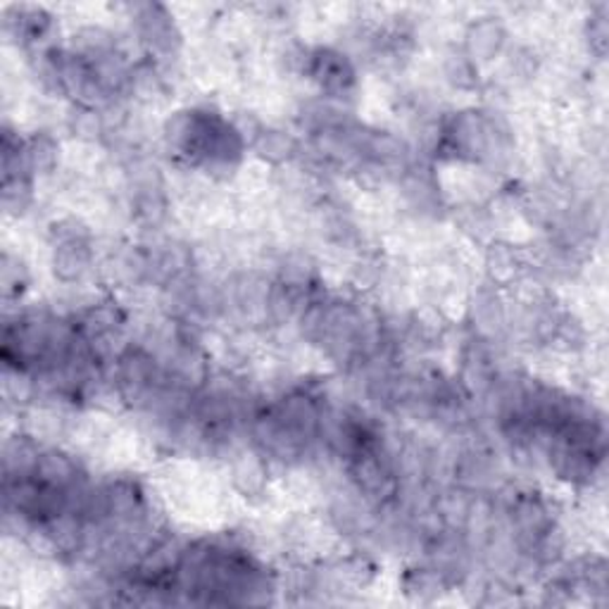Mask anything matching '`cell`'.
<instances>
[{"mask_svg":"<svg viewBox=\"0 0 609 609\" xmlns=\"http://www.w3.org/2000/svg\"><path fill=\"white\" fill-rule=\"evenodd\" d=\"M297 72H301L305 79L313 81L327 101H347L357 89L355 62L343 51H339V48H303Z\"/></svg>","mask_w":609,"mask_h":609,"instance_id":"3","label":"cell"},{"mask_svg":"<svg viewBox=\"0 0 609 609\" xmlns=\"http://www.w3.org/2000/svg\"><path fill=\"white\" fill-rule=\"evenodd\" d=\"M248 148H253V153L259 160L275 167L289 165L301 155V143H297L295 136L277 127H259Z\"/></svg>","mask_w":609,"mask_h":609,"instance_id":"7","label":"cell"},{"mask_svg":"<svg viewBox=\"0 0 609 609\" xmlns=\"http://www.w3.org/2000/svg\"><path fill=\"white\" fill-rule=\"evenodd\" d=\"M509 41V31L498 17H479L467 27L465 31V43L462 53L474 62V65H483V62H493L505 53Z\"/></svg>","mask_w":609,"mask_h":609,"instance_id":"5","label":"cell"},{"mask_svg":"<svg viewBox=\"0 0 609 609\" xmlns=\"http://www.w3.org/2000/svg\"><path fill=\"white\" fill-rule=\"evenodd\" d=\"M96 263L89 229L77 219H62L51 227V267L60 283H79Z\"/></svg>","mask_w":609,"mask_h":609,"instance_id":"2","label":"cell"},{"mask_svg":"<svg viewBox=\"0 0 609 609\" xmlns=\"http://www.w3.org/2000/svg\"><path fill=\"white\" fill-rule=\"evenodd\" d=\"M17 17L5 20L8 29L17 36L20 43L24 46H41L46 41V36L53 29V17L48 15L43 8L24 5L15 8Z\"/></svg>","mask_w":609,"mask_h":609,"instance_id":"8","label":"cell"},{"mask_svg":"<svg viewBox=\"0 0 609 609\" xmlns=\"http://www.w3.org/2000/svg\"><path fill=\"white\" fill-rule=\"evenodd\" d=\"M486 265H489V271L495 283L512 281L521 269L519 255L515 253V248H509V245H493L489 251Z\"/></svg>","mask_w":609,"mask_h":609,"instance_id":"12","label":"cell"},{"mask_svg":"<svg viewBox=\"0 0 609 609\" xmlns=\"http://www.w3.org/2000/svg\"><path fill=\"white\" fill-rule=\"evenodd\" d=\"M24 153H27V163L34 177L39 174H51L58 169L60 163V143L53 134L36 131L29 139H24Z\"/></svg>","mask_w":609,"mask_h":609,"instance_id":"9","label":"cell"},{"mask_svg":"<svg viewBox=\"0 0 609 609\" xmlns=\"http://www.w3.org/2000/svg\"><path fill=\"white\" fill-rule=\"evenodd\" d=\"M131 24L136 36H139V43L145 48V58L160 62L179 55L183 36L179 31V24L174 22L165 5H157V3L134 5Z\"/></svg>","mask_w":609,"mask_h":609,"instance_id":"4","label":"cell"},{"mask_svg":"<svg viewBox=\"0 0 609 609\" xmlns=\"http://www.w3.org/2000/svg\"><path fill=\"white\" fill-rule=\"evenodd\" d=\"M586 41L591 53L595 58H605L607 43H609V20H607V5H600L598 10L591 12V17L586 22Z\"/></svg>","mask_w":609,"mask_h":609,"instance_id":"13","label":"cell"},{"mask_svg":"<svg viewBox=\"0 0 609 609\" xmlns=\"http://www.w3.org/2000/svg\"><path fill=\"white\" fill-rule=\"evenodd\" d=\"M401 588H403L407 598H413L417 602H433V600H439L441 595H445L447 591H453L455 583H453L451 576L443 574L439 567H433L429 562H421V564L405 569Z\"/></svg>","mask_w":609,"mask_h":609,"instance_id":"6","label":"cell"},{"mask_svg":"<svg viewBox=\"0 0 609 609\" xmlns=\"http://www.w3.org/2000/svg\"><path fill=\"white\" fill-rule=\"evenodd\" d=\"M69 131L81 141H101L110 131V122L105 110L74 105L69 115Z\"/></svg>","mask_w":609,"mask_h":609,"instance_id":"10","label":"cell"},{"mask_svg":"<svg viewBox=\"0 0 609 609\" xmlns=\"http://www.w3.org/2000/svg\"><path fill=\"white\" fill-rule=\"evenodd\" d=\"M163 139L179 163L215 179H229L248 151L239 124L207 107L174 112L165 122Z\"/></svg>","mask_w":609,"mask_h":609,"instance_id":"1","label":"cell"},{"mask_svg":"<svg viewBox=\"0 0 609 609\" xmlns=\"http://www.w3.org/2000/svg\"><path fill=\"white\" fill-rule=\"evenodd\" d=\"M445 77L453 86L462 91L477 89L479 84V65H474L462 51L451 53L445 60Z\"/></svg>","mask_w":609,"mask_h":609,"instance_id":"11","label":"cell"}]
</instances>
